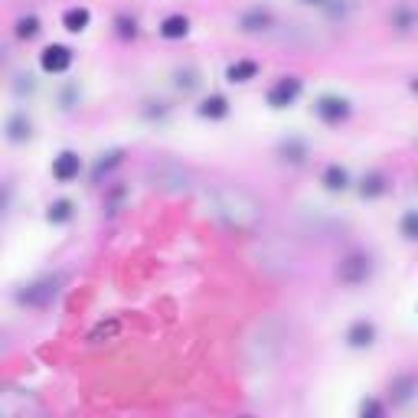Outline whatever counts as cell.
<instances>
[{"label": "cell", "instance_id": "6da1fadb", "mask_svg": "<svg viewBox=\"0 0 418 418\" xmlns=\"http://www.w3.org/2000/svg\"><path fill=\"white\" fill-rule=\"evenodd\" d=\"M206 203L232 232H255L262 226V203L239 183H216L213 190H206Z\"/></svg>", "mask_w": 418, "mask_h": 418}, {"label": "cell", "instance_id": "7a4b0ae2", "mask_svg": "<svg viewBox=\"0 0 418 418\" xmlns=\"http://www.w3.org/2000/svg\"><path fill=\"white\" fill-rule=\"evenodd\" d=\"M147 183L161 193H183V190H190V173L173 161H161L147 167Z\"/></svg>", "mask_w": 418, "mask_h": 418}, {"label": "cell", "instance_id": "3957f363", "mask_svg": "<svg viewBox=\"0 0 418 418\" xmlns=\"http://www.w3.org/2000/svg\"><path fill=\"white\" fill-rule=\"evenodd\" d=\"M56 298H59V278H40L17 291V304L23 308H50Z\"/></svg>", "mask_w": 418, "mask_h": 418}, {"label": "cell", "instance_id": "277c9868", "mask_svg": "<svg viewBox=\"0 0 418 418\" xmlns=\"http://www.w3.org/2000/svg\"><path fill=\"white\" fill-rule=\"evenodd\" d=\"M369 274H373V262H369V255H363V252H350V255H343L340 265H337V278H340L343 284H350V288L363 284Z\"/></svg>", "mask_w": 418, "mask_h": 418}, {"label": "cell", "instance_id": "5b68a950", "mask_svg": "<svg viewBox=\"0 0 418 418\" xmlns=\"http://www.w3.org/2000/svg\"><path fill=\"white\" fill-rule=\"evenodd\" d=\"M298 95H301V79L284 76L268 88V105H272V108H288V105L298 102Z\"/></svg>", "mask_w": 418, "mask_h": 418}, {"label": "cell", "instance_id": "8992f818", "mask_svg": "<svg viewBox=\"0 0 418 418\" xmlns=\"http://www.w3.org/2000/svg\"><path fill=\"white\" fill-rule=\"evenodd\" d=\"M317 118L324 121V124H340V121L350 118V102L337 98V95H324L317 102Z\"/></svg>", "mask_w": 418, "mask_h": 418}, {"label": "cell", "instance_id": "52a82bcc", "mask_svg": "<svg viewBox=\"0 0 418 418\" xmlns=\"http://www.w3.org/2000/svg\"><path fill=\"white\" fill-rule=\"evenodd\" d=\"M242 33H268L274 26V13L268 7H248L239 17Z\"/></svg>", "mask_w": 418, "mask_h": 418}, {"label": "cell", "instance_id": "ba28073f", "mask_svg": "<svg viewBox=\"0 0 418 418\" xmlns=\"http://www.w3.org/2000/svg\"><path fill=\"white\" fill-rule=\"evenodd\" d=\"M415 395H418V376L415 373H402L389 383V402H393V405H405V402H412Z\"/></svg>", "mask_w": 418, "mask_h": 418}, {"label": "cell", "instance_id": "9c48e42d", "mask_svg": "<svg viewBox=\"0 0 418 418\" xmlns=\"http://www.w3.org/2000/svg\"><path fill=\"white\" fill-rule=\"evenodd\" d=\"M40 66H43V72L59 76V72H66V69L72 66V50H69V46H46V50L40 52Z\"/></svg>", "mask_w": 418, "mask_h": 418}, {"label": "cell", "instance_id": "30bf717a", "mask_svg": "<svg viewBox=\"0 0 418 418\" xmlns=\"http://www.w3.org/2000/svg\"><path fill=\"white\" fill-rule=\"evenodd\" d=\"M79 170H82V161H79V154H72V151H62V154L52 161V177L59 180V183L76 180Z\"/></svg>", "mask_w": 418, "mask_h": 418}, {"label": "cell", "instance_id": "8fae6325", "mask_svg": "<svg viewBox=\"0 0 418 418\" xmlns=\"http://www.w3.org/2000/svg\"><path fill=\"white\" fill-rule=\"evenodd\" d=\"M376 340V327L369 320H353L347 327V343H350L353 350H363V347H373Z\"/></svg>", "mask_w": 418, "mask_h": 418}, {"label": "cell", "instance_id": "7c38bea8", "mask_svg": "<svg viewBox=\"0 0 418 418\" xmlns=\"http://www.w3.org/2000/svg\"><path fill=\"white\" fill-rule=\"evenodd\" d=\"M88 23H92V13H88L86 7H69L66 13H62V26H66L69 33H82Z\"/></svg>", "mask_w": 418, "mask_h": 418}, {"label": "cell", "instance_id": "4fadbf2b", "mask_svg": "<svg viewBox=\"0 0 418 418\" xmlns=\"http://www.w3.org/2000/svg\"><path fill=\"white\" fill-rule=\"evenodd\" d=\"M229 115V102L222 98V95H209V98H203V105H199V118H209V121H219Z\"/></svg>", "mask_w": 418, "mask_h": 418}, {"label": "cell", "instance_id": "5bb4252c", "mask_svg": "<svg viewBox=\"0 0 418 418\" xmlns=\"http://www.w3.org/2000/svg\"><path fill=\"white\" fill-rule=\"evenodd\" d=\"M385 190H389V183H385L383 173H366L363 183H359V197H363V199H376V197H383Z\"/></svg>", "mask_w": 418, "mask_h": 418}, {"label": "cell", "instance_id": "9a60e30c", "mask_svg": "<svg viewBox=\"0 0 418 418\" xmlns=\"http://www.w3.org/2000/svg\"><path fill=\"white\" fill-rule=\"evenodd\" d=\"M255 76H258V62H252V59H239L226 69L229 82H248V79H255Z\"/></svg>", "mask_w": 418, "mask_h": 418}, {"label": "cell", "instance_id": "2e32d148", "mask_svg": "<svg viewBox=\"0 0 418 418\" xmlns=\"http://www.w3.org/2000/svg\"><path fill=\"white\" fill-rule=\"evenodd\" d=\"M187 33H190V20L180 17V13H177V17H167L161 23V36H163V40H183Z\"/></svg>", "mask_w": 418, "mask_h": 418}, {"label": "cell", "instance_id": "e0dca14e", "mask_svg": "<svg viewBox=\"0 0 418 418\" xmlns=\"http://www.w3.org/2000/svg\"><path fill=\"white\" fill-rule=\"evenodd\" d=\"M324 187L330 190V193H340V190L350 187V177H347V170H343L340 163H330L324 170Z\"/></svg>", "mask_w": 418, "mask_h": 418}, {"label": "cell", "instance_id": "ac0fdd59", "mask_svg": "<svg viewBox=\"0 0 418 418\" xmlns=\"http://www.w3.org/2000/svg\"><path fill=\"white\" fill-rule=\"evenodd\" d=\"M26 137H30V121H26L23 115H13V118L7 121V141L10 144H23Z\"/></svg>", "mask_w": 418, "mask_h": 418}, {"label": "cell", "instance_id": "d6986e66", "mask_svg": "<svg viewBox=\"0 0 418 418\" xmlns=\"http://www.w3.org/2000/svg\"><path fill=\"white\" fill-rule=\"evenodd\" d=\"M281 157L291 163H301L304 157H308V147H304V141H298V137H291V141H284L281 144Z\"/></svg>", "mask_w": 418, "mask_h": 418}, {"label": "cell", "instance_id": "ffe728a7", "mask_svg": "<svg viewBox=\"0 0 418 418\" xmlns=\"http://www.w3.org/2000/svg\"><path fill=\"white\" fill-rule=\"evenodd\" d=\"M46 216H50V222H69L72 219V203H69V199H56Z\"/></svg>", "mask_w": 418, "mask_h": 418}, {"label": "cell", "instance_id": "44dd1931", "mask_svg": "<svg viewBox=\"0 0 418 418\" xmlns=\"http://www.w3.org/2000/svg\"><path fill=\"white\" fill-rule=\"evenodd\" d=\"M121 161H124V154H121V151H111V154H105V157H102V161L95 163V180H102V177H105V173H108V170H111V167H118V163H121Z\"/></svg>", "mask_w": 418, "mask_h": 418}, {"label": "cell", "instance_id": "7402d4cb", "mask_svg": "<svg viewBox=\"0 0 418 418\" xmlns=\"http://www.w3.org/2000/svg\"><path fill=\"white\" fill-rule=\"evenodd\" d=\"M36 33H40V20H36L33 13L17 20V36H20V40H33Z\"/></svg>", "mask_w": 418, "mask_h": 418}, {"label": "cell", "instance_id": "603a6c76", "mask_svg": "<svg viewBox=\"0 0 418 418\" xmlns=\"http://www.w3.org/2000/svg\"><path fill=\"white\" fill-rule=\"evenodd\" d=\"M118 330H121L118 320H108V324H98V327H95V330L88 333V340H92V343H102V340H108V337H115Z\"/></svg>", "mask_w": 418, "mask_h": 418}, {"label": "cell", "instance_id": "cb8c5ba5", "mask_svg": "<svg viewBox=\"0 0 418 418\" xmlns=\"http://www.w3.org/2000/svg\"><path fill=\"white\" fill-rule=\"evenodd\" d=\"M402 236H405L409 242H418V209L402 216Z\"/></svg>", "mask_w": 418, "mask_h": 418}, {"label": "cell", "instance_id": "d4e9b609", "mask_svg": "<svg viewBox=\"0 0 418 418\" xmlns=\"http://www.w3.org/2000/svg\"><path fill=\"white\" fill-rule=\"evenodd\" d=\"M393 20L399 23V30H412V26H418V17L415 13H409V10H395Z\"/></svg>", "mask_w": 418, "mask_h": 418}, {"label": "cell", "instance_id": "484cf974", "mask_svg": "<svg viewBox=\"0 0 418 418\" xmlns=\"http://www.w3.org/2000/svg\"><path fill=\"white\" fill-rule=\"evenodd\" d=\"M115 23H118V33L124 36V40L137 33V23H134V20H131V17H118V20H115Z\"/></svg>", "mask_w": 418, "mask_h": 418}, {"label": "cell", "instance_id": "4316f807", "mask_svg": "<svg viewBox=\"0 0 418 418\" xmlns=\"http://www.w3.org/2000/svg\"><path fill=\"white\" fill-rule=\"evenodd\" d=\"M359 415H383V405H379V402H363V405H359Z\"/></svg>", "mask_w": 418, "mask_h": 418}, {"label": "cell", "instance_id": "83f0119b", "mask_svg": "<svg viewBox=\"0 0 418 418\" xmlns=\"http://www.w3.org/2000/svg\"><path fill=\"white\" fill-rule=\"evenodd\" d=\"M412 92H418V76H415V79H412Z\"/></svg>", "mask_w": 418, "mask_h": 418}, {"label": "cell", "instance_id": "f1b7e54d", "mask_svg": "<svg viewBox=\"0 0 418 418\" xmlns=\"http://www.w3.org/2000/svg\"><path fill=\"white\" fill-rule=\"evenodd\" d=\"M304 4H324V0H304Z\"/></svg>", "mask_w": 418, "mask_h": 418}]
</instances>
